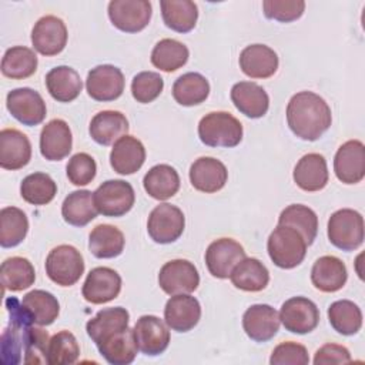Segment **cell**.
<instances>
[{
	"label": "cell",
	"instance_id": "obj_36",
	"mask_svg": "<svg viewBox=\"0 0 365 365\" xmlns=\"http://www.w3.org/2000/svg\"><path fill=\"white\" fill-rule=\"evenodd\" d=\"M230 279L232 285L241 291L258 292L268 285L269 272L259 259L245 257L235 265Z\"/></svg>",
	"mask_w": 365,
	"mask_h": 365
},
{
	"label": "cell",
	"instance_id": "obj_26",
	"mask_svg": "<svg viewBox=\"0 0 365 365\" xmlns=\"http://www.w3.org/2000/svg\"><path fill=\"white\" fill-rule=\"evenodd\" d=\"M238 63L245 76L251 78H268L278 68V56L265 44H251L240 53Z\"/></svg>",
	"mask_w": 365,
	"mask_h": 365
},
{
	"label": "cell",
	"instance_id": "obj_29",
	"mask_svg": "<svg viewBox=\"0 0 365 365\" xmlns=\"http://www.w3.org/2000/svg\"><path fill=\"white\" fill-rule=\"evenodd\" d=\"M127 117L115 110H104L97 113L88 127L90 137L100 145H110L128 133Z\"/></svg>",
	"mask_w": 365,
	"mask_h": 365
},
{
	"label": "cell",
	"instance_id": "obj_20",
	"mask_svg": "<svg viewBox=\"0 0 365 365\" xmlns=\"http://www.w3.org/2000/svg\"><path fill=\"white\" fill-rule=\"evenodd\" d=\"M279 314L268 304L251 305L242 315V328L255 342H267L279 329Z\"/></svg>",
	"mask_w": 365,
	"mask_h": 365
},
{
	"label": "cell",
	"instance_id": "obj_39",
	"mask_svg": "<svg viewBox=\"0 0 365 365\" xmlns=\"http://www.w3.org/2000/svg\"><path fill=\"white\" fill-rule=\"evenodd\" d=\"M0 279L4 289L19 292L30 288L36 281L33 264L24 257H11L0 267Z\"/></svg>",
	"mask_w": 365,
	"mask_h": 365
},
{
	"label": "cell",
	"instance_id": "obj_15",
	"mask_svg": "<svg viewBox=\"0 0 365 365\" xmlns=\"http://www.w3.org/2000/svg\"><path fill=\"white\" fill-rule=\"evenodd\" d=\"M121 291V277L117 271L108 267H96L88 274L83 284L81 294L90 304H107L118 297Z\"/></svg>",
	"mask_w": 365,
	"mask_h": 365
},
{
	"label": "cell",
	"instance_id": "obj_43",
	"mask_svg": "<svg viewBox=\"0 0 365 365\" xmlns=\"http://www.w3.org/2000/svg\"><path fill=\"white\" fill-rule=\"evenodd\" d=\"M190 57V51L185 44L174 38L160 40L151 51V63L161 71L171 73L181 68Z\"/></svg>",
	"mask_w": 365,
	"mask_h": 365
},
{
	"label": "cell",
	"instance_id": "obj_51",
	"mask_svg": "<svg viewBox=\"0 0 365 365\" xmlns=\"http://www.w3.org/2000/svg\"><path fill=\"white\" fill-rule=\"evenodd\" d=\"M309 362L308 351L304 345L288 341L277 345L271 354V365H307Z\"/></svg>",
	"mask_w": 365,
	"mask_h": 365
},
{
	"label": "cell",
	"instance_id": "obj_21",
	"mask_svg": "<svg viewBox=\"0 0 365 365\" xmlns=\"http://www.w3.org/2000/svg\"><path fill=\"white\" fill-rule=\"evenodd\" d=\"M73 147V135L68 124L61 118L48 121L40 133V153L48 161L66 158Z\"/></svg>",
	"mask_w": 365,
	"mask_h": 365
},
{
	"label": "cell",
	"instance_id": "obj_25",
	"mask_svg": "<svg viewBox=\"0 0 365 365\" xmlns=\"http://www.w3.org/2000/svg\"><path fill=\"white\" fill-rule=\"evenodd\" d=\"M294 182L304 191L314 192L322 190L328 184V167L324 155L309 153L302 155L292 173Z\"/></svg>",
	"mask_w": 365,
	"mask_h": 365
},
{
	"label": "cell",
	"instance_id": "obj_7",
	"mask_svg": "<svg viewBox=\"0 0 365 365\" xmlns=\"http://www.w3.org/2000/svg\"><path fill=\"white\" fill-rule=\"evenodd\" d=\"M135 192L124 180L104 181L94 191V204L98 214L104 217H123L134 205Z\"/></svg>",
	"mask_w": 365,
	"mask_h": 365
},
{
	"label": "cell",
	"instance_id": "obj_27",
	"mask_svg": "<svg viewBox=\"0 0 365 365\" xmlns=\"http://www.w3.org/2000/svg\"><path fill=\"white\" fill-rule=\"evenodd\" d=\"M231 101L240 113L250 118L265 115L269 107L267 91L252 81L235 83L231 88Z\"/></svg>",
	"mask_w": 365,
	"mask_h": 365
},
{
	"label": "cell",
	"instance_id": "obj_34",
	"mask_svg": "<svg viewBox=\"0 0 365 365\" xmlns=\"http://www.w3.org/2000/svg\"><path fill=\"white\" fill-rule=\"evenodd\" d=\"M98 211L94 204V192L77 190L70 192L61 204L63 220L73 227H84L97 217Z\"/></svg>",
	"mask_w": 365,
	"mask_h": 365
},
{
	"label": "cell",
	"instance_id": "obj_40",
	"mask_svg": "<svg viewBox=\"0 0 365 365\" xmlns=\"http://www.w3.org/2000/svg\"><path fill=\"white\" fill-rule=\"evenodd\" d=\"M210 94V83L200 73H185L173 84L174 100L184 107L204 103Z\"/></svg>",
	"mask_w": 365,
	"mask_h": 365
},
{
	"label": "cell",
	"instance_id": "obj_33",
	"mask_svg": "<svg viewBox=\"0 0 365 365\" xmlns=\"http://www.w3.org/2000/svg\"><path fill=\"white\" fill-rule=\"evenodd\" d=\"M145 192L158 201L174 197L180 190V175L174 167L168 164H157L151 167L143 178Z\"/></svg>",
	"mask_w": 365,
	"mask_h": 365
},
{
	"label": "cell",
	"instance_id": "obj_38",
	"mask_svg": "<svg viewBox=\"0 0 365 365\" xmlns=\"http://www.w3.org/2000/svg\"><path fill=\"white\" fill-rule=\"evenodd\" d=\"M124 234L114 225L100 224L88 235V250L96 258H115L124 250Z\"/></svg>",
	"mask_w": 365,
	"mask_h": 365
},
{
	"label": "cell",
	"instance_id": "obj_24",
	"mask_svg": "<svg viewBox=\"0 0 365 365\" xmlns=\"http://www.w3.org/2000/svg\"><path fill=\"white\" fill-rule=\"evenodd\" d=\"M145 161L143 143L133 135H123L117 140L110 153V164L117 174L130 175L137 173Z\"/></svg>",
	"mask_w": 365,
	"mask_h": 365
},
{
	"label": "cell",
	"instance_id": "obj_35",
	"mask_svg": "<svg viewBox=\"0 0 365 365\" xmlns=\"http://www.w3.org/2000/svg\"><path fill=\"white\" fill-rule=\"evenodd\" d=\"M21 305L33 324L38 327L51 325L60 314L57 298L44 289H33L27 292L21 299Z\"/></svg>",
	"mask_w": 365,
	"mask_h": 365
},
{
	"label": "cell",
	"instance_id": "obj_3",
	"mask_svg": "<svg viewBox=\"0 0 365 365\" xmlns=\"http://www.w3.org/2000/svg\"><path fill=\"white\" fill-rule=\"evenodd\" d=\"M198 137L208 147L231 148L242 140V124L227 111H211L200 120Z\"/></svg>",
	"mask_w": 365,
	"mask_h": 365
},
{
	"label": "cell",
	"instance_id": "obj_42",
	"mask_svg": "<svg viewBox=\"0 0 365 365\" xmlns=\"http://www.w3.org/2000/svg\"><path fill=\"white\" fill-rule=\"evenodd\" d=\"M37 70V56L34 50L24 46H14L6 50L1 58L3 76L13 80H23Z\"/></svg>",
	"mask_w": 365,
	"mask_h": 365
},
{
	"label": "cell",
	"instance_id": "obj_2",
	"mask_svg": "<svg viewBox=\"0 0 365 365\" xmlns=\"http://www.w3.org/2000/svg\"><path fill=\"white\" fill-rule=\"evenodd\" d=\"M287 123L298 138L315 141L331 127V108L321 96L312 91H299L288 101Z\"/></svg>",
	"mask_w": 365,
	"mask_h": 365
},
{
	"label": "cell",
	"instance_id": "obj_8",
	"mask_svg": "<svg viewBox=\"0 0 365 365\" xmlns=\"http://www.w3.org/2000/svg\"><path fill=\"white\" fill-rule=\"evenodd\" d=\"M185 227L182 211L168 202L157 205L148 215L147 232L157 244H171L177 241Z\"/></svg>",
	"mask_w": 365,
	"mask_h": 365
},
{
	"label": "cell",
	"instance_id": "obj_49",
	"mask_svg": "<svg viewBox=\"0 0 365 365\" xmlns=\"http://www.w3.org/2000/svg\"><path fill=\"white\" fill-rule=\"evenodd\" d=\"M262 10L267 19L277 20L279 23H291L298 20L304 10L305 1L302 0H264Z\"/></svg>",
	"mask_w": 365,
	"mask_h": 365
},
{
	"label": "cell",
	"instance_id": "obj_19",
	"mask_svg": "<svg viewBox=\"0 0 365 365\" xmlns=\"http://www.w3.org/2000/svg\"><path fill=\"white\" fill-rule=\"evenodd\" d=\"M201 318V305L188 294L171 295L164 307V321L175 332L191 331Z\"/></svg>",
	"mask_w": 365,
	"mask_h": 365
},
{
	"label": "cell",
	"instance_id": "obj_12",
	"mask_svg": "<svg viewBox=\"0 0 365 365\" xmlns=\"http://www.w3.org/2000/svg\"><path fill=\"white\" fill-rule=\"evenodd\" d=\"M158 285L168 295L190 294L200 285V274L188 259H171L158 272Z\"/></svg>",
	"mask_w": 365,
	"mask_h": 365
},
{
	"label": "cell",
	"instance_id": "obj_37",
	"mask_svg": "<svg viewBox=\"0 0 365 365\" xmlns=\"http://www.w3.org/2000/svg\"><path fill=\"white\" fill-rule=\"evenodd\" d=\"M161 16L165 26L177 33L191 31L198 19V7L191 0H161Z\"/></svg>",
	"mask_w": 365,
	"mask_h": 365
},
{
	"label": "cell",
	"instance_id": "obj_28",
	"mask_svg": "<svg viewBox=\"0 0 365 365\" xmlns=\"http://www.w3.org/2000/svg\"><path fill=\"white\" fill-rule=\"evenodd\" d=\"M348 279L345 264L334 255L318 258L311 269V282L321 292H336Z\"/></svg>",
	"mask_w": 365,
	"mask_h": 365
},
{
	"label": "cell",
	"instance_id": "obj_50",
	"mask_svg": "<svg viewBox=\"0 0 365 365\" xmlns=\"http://www.w3.org/2000/svg\"><path fill=\"white\" fill-rule=\"evenodd\" d=\"M66 170L68 181L77 187H81L90 184L94 180L97 164L90 154L77 153L68 160Z\"/></svg>",
	"mask_w": 365,
	"mask_h": 365
},
{
	"label": "cell",
	"instance_id": "obj_44",
	"mask_svg": "<svg viewBox=\"0 0 365 365\" xmlns=\"http://www.w3.org/2000/svg\"><path fill=\"white\" fill-rule=\"evenodd\" d=\"M29 220L23 210L4 207L0 211V245L11 248L19 245L27 235Z\"/></svg>",
	"mask_w": 365,
	"mask_h": 365
},
{
	"label": "cell",
	"instance_id": "obj_32",
	"mask_svg": "<svg viewBox=\"0 0 365 365\" xmlns=\"http://www.w3.org/2000/svg\"><path fill=\"white\" fill-rule=\"evenodd\" d=\"M97 348L103 358L111 365H128L135 359L138 352L134 331L130 327L106 338Z\"/></svg>",
	"mask_w": 365,
	"mask_h": 365
},
{
	"label": "cell",
	"instance_id": "obj_17",
	"mask_svg": "<svg viewBox=\"0 0 365 365\" xmlns=\"http://www.w3.org/2000/svg\"><path fill=\"white\" fill-rule=\"evenodd\" d=\"M67 27L56 16H44L37 20L31 30V44L36 51L51 57L61 53L67 44Z\"/></svg>",
	"mask_w": 365,
	"mask_h": 365
},
{
	"label": "cell",
	"instance_id": "obj_9",
	"mask_svg": "<svg viewBox=\"0 0 365 365\" xmlns=\"http://www.w3.org/2000/svg\"><path fill=\"white\" fill-rule=\"evenodd\" d=\"M153 7L148 0H111L108 19L114 27L124 33H138L151 20Z\"/></svg>",
	"mask_w": 365,
	"mask_h": 365
},
{
	"label": "cell",
	"instance_id": "obj_30",
	"mask_svg": "<svg viewBox=\"0 0 365 365\" xmlns=\"http://www.w3.org/2000/svg\"><path fill=\"white\" fill-rule=\"evenodd\" d=\"M130 322V314L123 307L104 308L98 311L91 319L86 324L87 335L98 345L106 338L125 329Z\"/></svg>",
	"mask_w": 365,
	"mask_h": 365
},
{
	"label": "cell",
	"instance_id": "obj_23",
	"mask_svg": "<svg viewBox=\"0 0 365 365\" xmlns=\"http://www.w3.org/2000/svg\"><path fill=\"white\" fill-rule=\"evenodd\" d=\"M228 180L227 167L217 158L200 157L190 167V182L201 192H217Z\"/></svg>",
	"mask_w": 365,
	"mask_h": 365
},
{
	"label": "cell",
	"instance_id": "obj_48",
	"mask_svg": "<svg viewBox=\"0 0 365 365\" xmlns=\"http://www.w3.org/2000/svg\"><path fill=\"white\" fill-rule=\"evenodd\" d=\"M164 88L163 77L155 71H141L131 81V94L134 100L143 104L154 101Z\"/></svg>",
	"mask_w": 365,
	"mask_h": 365
},
{
	"label": "cell",
	"instance_id": "obj_11",
	"mask_svg": "<svg viewBox=\"0 0 365 365\" xmlns=\"http://www.w3.org/2000/svg\"><path fill=\"white\" fill-rule=\"evenodd\" d=\"M6 107L17 121L29 127L41 124L47 113L43 97L30 87H20L9 91Z\"/></svg>",
	"mask_w": 365,
	"mask_h": 365
},
{
	"label": "cell",
	"instance_id": "obj_41",
	"mask_svg": "<svg viewBox=\"0 0 365 365\" xmlns=\"http://www.w3.org/2000/svg\"><path fill=\"white\" fill-rule=\"evenodd\" d=\"M279 225H287L297 230L311 245L318 234V217L314 210L302 204H291L284 208L278 217Z\"/></svg>",
	"mask_w": 365,
	"mask_h": 365
},
{
	"label": "cell",
	"instance_id": "obj_16",
	"mask_svg": "<svg viewBox=\"0 0 365 365\" xmlns=\"http://www.w3.org/2000/svg\"><path fill=\"white\" fill-rule=\"evenodd\" d=\"M134 338L144 355L157 356L163 354L170 344V331L165 321L155 315H143L137 319L134 328Z\"/></svg>",
	"mask_w": 365,
	"mask_h": 365
},
{
	"label": "cell",
	"instance_id": "obj_31",
	"mask_svg": "<svg viewBox=\"0 0 365 365\" xmlns=\"http://www.w3.org/2000/svg\"><path fill=\"white\" fill-rule=\"evenodd\" d=\"M46 87L56 101L70 103L80 96L83 81L74 68L57 66L46 74Z\"/></svg>",
	"mask_w": 365,
	"mask_h": 365
},
{
	"label": "cell",
	"instance_id": "obj_10",
	"mask_svg": "<svg viewBox=\"0 0 365 365\" xmlns=\"http://www.w3.org/2000/svg\"><path fill=\"white\" fill-rule=\"evenodd\" d=\"M279 321L284 328L292 334H309L318 327L319 309L314 301L305 297H292L287 299L279 309Z\"/></svg>",
	"mask_w": 365,
	"mask_h": 365
},
{
	"label": "cell",
	"instance_id": "obj_6",
	"mask_svg": "<svg viewBox=\"0 0 365 365\" xmlns=\"http://www.w3.org/2000/svg\"><path fill=\"white\" fill-rule=\"evenodd\" d=\"M47 277L60 287L74 285L84 274V259L73 245H57L46 258Z\"/></svg>",
	"mask_w": 365,
	"mask_h": 365
},
{
	"label": "cell",
	"instance_id": "obj_18",
	"mask_svg": "<svg viewBox=\"0 0 365 365\" xmlns=\"http://www.w3.org/2000/svg\"><path fill=\"white\" fill-rule=\"evenodd\" d=\"M334 171L344 184H358L365 175V145L359 140L344 143L334 158Z\"/></svg>",
	"mask_w": 365,
	"mask_h": 365
},
{
	"label": "cell",
	"instance_id": "obj_52",
	"mask_svg": "<svg viewBox=\"0 0 365 365\" xmlns=\"http://www.w3.org/2000/svg\"><path fill=\"white\" fill-rule=\"evenodd\" d=\"M351 354L348 348L344 345L338 344H325L322 345L314 356V364L315 365H322V364H348L351 362Z\"/></svg>",
	"mask_w": 365,
	"mask_h": 365
},
{
	"label": "cell",
	"instance_id": "obj_4",
	"mask_svg": "<svg viewBox=\"0 0 365 365\" xmlns=\"http://www.w3.org/2000/svg\"><path fill=\"white\" fill-rule=\"evenodd\" d=\"M307 247L304 237L297 230L279 224L269 234L267 241L271 261L282 269L298 267L305 258Z\"/></svg>",
	"mask_w": 365,
	"mask_h": 365
},
{
	"label": "cell",
	"instance_id": "obj_14",
	"mask_svg": "<svg viewBox=\"0 0 365 365\" xmlns=\"http://www.w3.org/2000/svg\"><path fill=\"white\" fill-rule=\"evenodd\" d=\"M245 258V251L240 242L232 238H220L212 241L205 251V265L215 278H230L235 265Z\"/></svg>",
	"mask_w": 365,
	"mask_h": 365
},
{
	"label": "cell",
	"instance_id": "obj_1",
	"mask_svg": "<svg viewBox=\"0 0 365 365\" xmlns=\"http://www.w3.org/2000/svg\"><path fill=\"white\" fill-rule=\"evenodd\" d=\"M9 312V325L0 338V359L4 365L23 364H48V334L34 327L26 309L16 297L6 298Z\"/></svg>",
	"mask_w": 365,
	"mask_h": 365
},
{
	"label": "cell",
	"instance_id": "obj_45",
	"mask_svg": "<svg viewBox=\"0 0 365 365\" xmlns=\"http://www.w3.org/2000/svg\"><path fill=\"white\" fill-rule=\"evenodd\" d=\"M328 319L331 327L341 335H355L362 327L361 308L349 299H339L329 305Z\"/></svg>",
	"mask_w": 365,
	"mask_h": 365
},
{
	"label": "cell",
	"instance_id": "obj_46",
	"mask_svg": "<svg viewBox=\"0 0 365 365\" xmlns=\"http://www.w3.org/2000/svg\"><path fill=\"white\" fill-rule=\"evenodd\" d=\"M57 194L56 181L46 173H33L23 178L20 184L21 198L31 205H46Z\"/></svg>",
	"mask_w": 365,
	"mask_h": 365
},
{
	"label": "cell",
	"instance_id": "obj_22",
	"mask_svg": "<svg viewBox=\"0 0 365 365\" xmlns=\"http://www.w3.org/2000/svg\"><path fill=\"white\" fill-rule=\"evenodd\" d=\"M31 158L29 137L16 128L0 131V167L4 170H20Z\"/></svg>",
	"mask_w": 365,
	"mask_h": 365
},
{
	"label": "cell",
	"instance_id": "obj_13",
	"mask_svg": "<svg viewBox=\"0 0 365 365\" xmlns=\"http://www.w3.org/2000/svg\"><path fill=\"white\" fill-rule=\"evenodd\" d=\"M124 74L111 64H100L87 74L86 90L96 101H114L124 91Z\"/></svg>",
	"mask_w": 365,
	"mask_h": 365
},
{
	"label": "cell",
	"instance_id": "obj_5",
	"mask_svg": "<svg viewBox=\"0 0 365 365\" xmlns=\"http://www.w3.org/2000/svg\"><path fill=\"white\" fill-rule=\"evenodd\" d=\"M328 240L342 251H355L364 242V218L352 208L335 211L328 220Z\"/></svg>",
	"mask_w": 365,
	"mask_h": 365
},
{
	"label": "cell",
	"instance_id": "obj_47",
	"mask_svg": "<svg viewBox=\"0 0 365 365\" xmlns=\"http://www.w3.org/2000/svg\"><path fill=\"white\" fill-rule=\"evenodd\" d=\"M80 356V346L76 336L68 331H60L50 338L47 359L50 365L74 364Z\"/></svg>",
	"mask_w": 365,
	"mask_h": 365
}]
</instances>
